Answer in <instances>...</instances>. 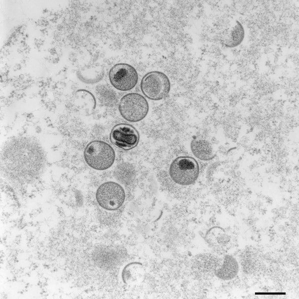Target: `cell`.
I'll return each mask as SVG.
<instances>
[{
	"instance_id": "obj_5",
	"label": "cell",
	"mask_w": 299,
	"mask_h": 299,
	"mask_svg": "<svg viewBox=\"0 0 299 299\" xmlns=\"http://www.w3.org/2000/svg\"><path fill=\"white\" fill-rule=\"evenodd\" d=\"M118 108L124 119L130 122H138L146 117L149 105L143 95L137 93H130L121 98Z\"/></svg>"
},
{
	"instance_id": "obj_1",
	"label": "cell",
	"mask_w": 299,
	"mask_h": 299,
	"mask_svg": "<svg viewBox=\"0 0 299 299\" xmlns=\"http://www.w3.org/2000/svg\"><path fill=\"white\" fill-rule=\"evenodd\" d=\"M96 198L99 206L110 212L113 219L121 216L126 200V192L120 184L114 181L102 183L97 190Z\"/></svg>"
},
{
	"instance_id": "obj_11",
	"label": "cell",
	"mask_w": 299,
	"mask_h": 299,
	"mask_svg": "<svg viewBox=\"0 0 299 299\" xmlns=\"http://www.w3.org/2000/svg\"><path fill=\"white\" fill-rule=\"evenodd\" d=\"M245 37V30L240 22L236 20L234 26L229 28L221 38V44L226 47H234L240 45Z\"/></svg>"
},
{
	"instance_id": "obj_3",
	"label": "cell",
	"mask_w": 299,
	"mask_h": 299,
	"mask_svg": "<svg viewBox=\"0 0 299 299\" xmlns=\"http://www.w3.org/2000/svg\"><path fill=\"white\" fill-rule=\"evenodd\" d=\"M199 167L196 160L191 157L179 156L171 162L169 175L175 183L186 186L193 184L197 180Z\"/></svg>"
},
{
	"instance_id": "obj_9",
	"label": "cell",
	"mask_w": 299,
	"mask_h": 299,
	"mask_svg": "<svg viewBox=\"0 0 299 299\" xmlns=\"http://www.w3.org/2000/svg\"><path fill=\"white\" fill-rule=\"evenodd\" d=\"M144 268L141 263L133 262L127 264L122 271V280L127 285H134L143 281Z\"/></svg>"
},
{
	"instance_id": "obj_6",
	"label": "cell",
	"mask_w": 299,
	"mask_h": 299,
	"mask_svg": "<svg viewBox=\"0 0 299 299\" xmlns=\"http://www.w3.org/2000/svg\"><path fill=\"white\" fill-rule=\"evenodd\" d=\"M109 79L116 89L127 91L133 89L138 81V74L132 65L125 63L113 66L109 72Z\"/></svg>"
},
{
	"instance_id": "obj_12",
	"label": "cell",
	"mask_w": 299,
	"mask_h": 299,
	"mask_svg": "<svg viewBox=\"0 0 299 299\" xmlns=\"http://www.w3.org/2000/svg\"><path fill=\"white\" fill-rule=\"evenodd\" d=\"M190 148L194 156L200 160L207 161L214 157L212 146L207 141L193 140L191 143Z\"/></svg>"
},
{
	"instance_id": "obj_7",
	"label": "cell",
	"mask_w": 299,
	"mask_h": 299,
	"mask_svg": "<svg viewBox=\"0 0 299 299\" xmlns=\"http://www.w3.org/2000/svg\"><path fill=\"white\" fill-rule=\"evenodd\" d=\"M140 136L137 130L131 125L120 123L112 129L110 140L113 145L124 150H130L138 144Z\"/></svg>"
},
{
	"instance_id": "obj_4",
	"label": "cell",
	"mask_w": 299,
	"mask_h": 299,
	"mask_svg": "<svg viewBox=\"0 0 299 299\" xmlns=\"http://www.w3.org/2000/svg\"><path fill=\"white\" fill-rule=\"evenodd\" d=\"M141 89L148 98L159 101L166 98L170 90V82L164 73L153 71L144 76L141 81Z\"/></svg>"
},
{
	"instance_id": "obj_8",
	"label": "cell",
	"mask_w": 299,
	"mask_h": 299,
	"mask_svg": "<svg viewBox=\"0 0 299 299\" xmlns=\"http://www.w3.org/2000/svg\"><path fill=\"white\" fill-rule=\"evenodd\" d=\"M205 240L211 247L220 250L228 246L231 238L223 228L219 226H214L206 232Z\"/></svg>"
},
{
	"instance_id": "obj_10",
	"label": "cell",
	"mask_w": 299,
	"mask_h": 299,
	"mask_svg": "<svg viewBox=\"0 0 299 299\" xmlns=\"http://www.w3.org/2000/svg\"><path fill=\"white\" fill-rule=\"evenodd\" d=\"M239 271L238 263L233 256L225 255L221 266L215 269L214 274L218 278L228 281L234 279Z\"/></svg>"
},
{
	"instance_id": "obj_2",
	"label": "cell",
	"mask_w": 299,
	"mask_h": 299,
	"mask_svg": "<svg viewBox=\"0 0 299 299\" xmlns=\"http://www.w3.org/2000/svg\"><path fill=\"white\" fill-rule=\"evenodd\" d=\"M84 156L87 164L98 170L110 168L115 159L113 148L108 143L99 140L92 141L87 145Z\"/></svg>"
}]
</instances>
